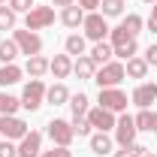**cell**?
Here are the masks:
<instances>
[{"mask_svg":"<svg viewBox=\"0 0 157 157\" xmlns=\"http://www.w3.org/2000/svg\"><path fill=\"white\" fill-rule=\"evenodd\" d=\"M142 151H145V148H142L139 142H130V145H121L115 151V157H142Z\"/></svg>","mask_w":157,"mask_h":157,"instance_id":"31","label":"cell"},{"mask_svg":"<svg viewBox=\"0 0 157 157\" xmlns=\"http://www.w3.org/2000/svg\"><path fill=\"white\" fill-rule=\"evenodd\" d=\"M73 73L78 78H85V82H94V73H97V63L91 60V55H78L73 60Z\"/></svg>","mask_w":157,"mask_h":157,"instance_id":"14","label":"cell"},{"mask_svg":"<svg viewBox=\"0 0 157 157\" xmlns=\"http://www.w3.org/2000/svg\"><path fill=\"white\" fill-rule=\"evenodd\" d=\"M142 3H151V6H154V3H157V0H142Z\"/></svg>","mask_w":157,"mask_h":157,"instance_id":"42","label":"cell"},{"mask_svg":"<svg viewBox=\"0 0 157 157\" xmlns=\"http://www.w3.org/2000/svg\"><path fill=\"white\" fill-rule=\"evenodd\" d=\"M142 24H145V21H142V15H136V12H130L127 18L121 21V27H124L130 36H139V33H142Z\"/></svg>","mask_w":157,"mask_h":157,"instance_id":"29","label":"cell"},{"mask_svg":"<svg viewBox=\"0 0 157 157\" xmlns=\"http://www.w3.org/2000/svg\"><path fill=\"white\" fill-rule=\"evenodd\" d=\"M0 142H3V136H0Z\"/></svg>","mask_w":157,"mask_h":157,"instance_id":"44","label":"cell"},{"mask_svg":"<svg viewBox=\"0 0 157 157\" xmlns=\"http://www.w3.org/2000/svg\"><path fill=\"white\" fill-rule=\"evenodd\" d=\"M12 39H15V45H18L21 55H27V58H33V55H42V36H39L36 30H12Z\"/></svg>","mask_w":157,"mask_h":157,"instance_id":"5","label":"cell"},{"mask_svg":"<svg viewBox=\"0 0 157 157\" xmlns=\"http://www.w3.org/2000/svg\"><path fill=\"white\" fill-rule=\"evenodd\" d=\"M145 63L148 67H157V45H148L145 48Z\"/></svg>","mask_w":157,"mask_h":157,"instance_id":"36","label":"cell"},{"mask_svg":"<svg viewBox=\"0 0 157 157\" xmlns=\"http://www.w3.org/2000/svg\"><path fill=\"white\" fill-rule=\"evenodd\" d=\"M124 73L130 78H145L148 76V63H145V58H130L127 63H124Z\"/></svg>","mask_w":157,"mask_h":157,"instance_id":"21","label":"cell"},{"mask_svg":"<svg viewBox=\"0 0 157 157\" xmlns=\"http://www.w3.org/2000/svg\"><path fill=\"white\" fill-rule=\"evenodd\" d=\"M100 9L106 18H118L124 15V0H100Z\"/></svg>","mask_w":157,"mask_h":157,"instance_id":"26","label":"cell"},{"mask_svg":"<svg viewBox=\"0 0 157 157\" xmlns=\"http://www.w3.org/2000/svg\"><path fill=\"white\" fill-rule=\"evenodd\" d=\"M39 157H73V151H70V148H63V145H55L52 151H42Z\"/></svg>","mask_w":157,"mask_h":157,"instance_id":"34","label":"cell"},{"mask_svg":"<svg viewBox=\"0 0 157 157\" xmlns=\"http://www.w3.org/2000/svg\"><path fill=\"white\" fill-rule=\"evenodd\" d=\"M18 45H15V39H3L0 42V63H12V60L18 58Z\"/></svg>","mask_w":157,"mask_h":157,"instance_id":"24","label":"cell"},{"mask_svg":"<svg viewBox=\"0 0 157 157\" xmlns=\"http://www.w3.org/2000/svg\"><path fill=\"white\" fill-rule=\"evenodd\" d=\"M103 109H109V112H127V94L121 91V88H100V100H97Z\"/></svg>","mask_w":157,"mask_h":157,"instance_id":"7","label":"cell"},{"mask_svg":"<svg viewBox=\"0 0 157 157\" xmlns=\"http://www.w3.org/2000/svg\"><path fill=\"white\" fill-rule=\"evenodd\" d=\"M154 133H157V112H154Z\"/></svg>","mask_w":157,"mask_h":157,"instance_id":"41","label":"cell"},{"mask_svg":"<svg viewBox=\"0 0 157 157\" xmlns=\"http://www.w3.org/2000/svg\"><path fill=\"white\" fill-rule=\"evenodd\" d=\"M55 24V9L52 6H33L27 15H24V27L27 30H45Z\"/></svg>","mask_w":157,"mask_h":157,"instance_id":"6","label":"cell"},{"mask_svg":"<svg viewBox=\"0 0 157 157\" xmlns=\"http://www.w3.org/2000/svg\"><path fill=\"white\" fill-rule=\"evenodd\" d=\"M130 100L136 103L139 109H151V103L157 100V85L154 82H139L133 88V94H130Z\"/></svg>","mask_w":157,"mask_h":157,"instance_id":"12","label":"cell"},{"mask_svg":"<svg viewBox=\"0 0 157 157\" xmlns=\"http://www.w3.org/2000/svg\"><path fill=\"white\" fill-rule=\"evenodd\" d=\"M15 82H21V67H15V63H3V67H0V88L15 85Z\"/></svg>","mask_w":157,"mask_h":157,"instance_id":"22","label":"cell"},{"mask_svg":"<svg viewBox=\"0 0 157 157\" xmlns=\"http://www.w3.org/2000/svg\"><path fill=\"white\" fill-rule=\"evenodd\" d=\"M48 63H52L48 58H42V55H33V58H27L24 70H27V76H30V78H42L45 73H48Z\"/></svg>","mask_w":157,"mask_h":157,"instance_id":"17","label":"cell"},{"mask_svg":"<svg viewBox=\"0 0 157 157\" xmlns=\"http://www.w3.org/2000/svg\"><path fill=\"white\" fill-rule=\"evenodd\" d=\"M52 3H55V6H60V9H67V6H73L76 0H52Z\"/></svg>","mask_w":157,"mask_h":157,"instance_id":"39","label":"cell"},{"mask_svg":"<svg viewBox=\"0 0 157 157\" xmlns=\"http://www.w3.org/2000/svg\"><path fill=\"white\" fill-rule=\"evenodd\" d=\"M109 39H112V52H115L121 60H130V58H136V48H139V42L136 36H130L121 24L118 27H112L109 30Z\"/></svg>","mask_w":157,"mask_h":157,"instance_id":"1","label":"cell"},{"mask_svg":"<svg viewBox=\"0 0 157 157\" xmlns=\"http://www.w3.org/2000/svg\"><path fill=\"white\" fill-rule=\"evenodd\" d=\"M88 121H91V127H97L100 133H109V130H115V112H109V109H103V106H97V109H91L88 112Z\"/></svg>","mask_w":157,"mask_h":157,"instance_id":"11","label":"cell"},{"mask_svg":"<svg viewBox=\"0 0 157 157\" xmlns=\"http://www.w3.org/2000/svg\"><path fill=\"white\" fill-rule=\"evenodd\" d=\"M30 133L27 130V121H21V118H15V115H0V136L3 139H24Z\"/></svg>","mask_w":157,"mask_h":157,"instance_id":"9","label":"cell"},{"mask_svg":"<svg viewBox=\"0 0 157 157\" xmlns=\"http://www.w3.org/2000/svg\"><path fill=\"white\" fill-rule=\"evenodd\" d=\"M45 85H42V78H30L27 85H24V91H21V109H27V112H36L39 106L45 103Z\"/></svg>","mask_w":157,"mask_h":157,"instance_id":"3","label":"cell"},{"mask_svg":"<svg viewBox=\"0 0 157 157\" xmlns=\"http://www.w3.org/2000/svg\"><path fill=\"white\" fill-rule=\"evenodd\" d=\"M91 151H94V154H109V151H112V136L97 130V133L91 136Z\"/></svg>","mask_w":157,"mask_h":157,"instance_id":"23","label":"cell"},{"mask_svg":"<svg viewBox=\"0 0 157 157\" xmlns=\"http://www.w3.org/2000/svg\"><path fill=\"white\" fill-rule=\"evenodd\" d=\"M70 124H73L76 136H91V121H88V118H73Z\"/></svg>","mask_w":157,"mask_h":157,"instance_id":"32","label":"cell"},{"mask_svg":"<svg viewBox=\"0 0 157 157\" xmlns=\"http://www.w3.org/2000/svg\"><path fill=\"white\" fill-rule=\"evenodd\" d=\"M70 97H73V94L67 91V85H63V82H55V85L45 91V103H52V106H67Z\"/></svg>","mask_w":157,"mask_h":157,"instance_id":"15","label":"cell"},{"mask_svg":"<svg viewBox=\"0 0 157 157\" xmlns=\"http://www.w3.org/2000/svg\"><path fill=\"white\" fill-rule=\"evenodd\" d=\"M60 21L67 24V27H78L82 21H85V9L73 3V6H67V9H60Z\"/></svg>","mask_w":157,"mask_h":157,"instance_id":"19","label":"cell"},{"mask_svg":"<svg viewBox=\"0 0 157 157\" xmlns=\"http://www.w3.org/2000/svg\"><path fill=\"white\" fill-rule=\"evenodd\" d=\"M148 30H151V33H157V3L151 6V18H148Z\"/></svg>","mask_w":157,"mask_h":157,"instance_id":"38","label":"cell"},{"mask_svg":"<svg viewBox=\"0 0 157 157\" xmlns=\"http://www.w3.org/2000/svg\"><path fill=\"white\" fill-rule=\"evenodd\" d=\"M136 121H133V115H127V112H121L115 121V142L118 145H130V142H136Z\"/></svg>","mask_w":157,"mask_h":157,"instance_id":"10","label":"cell"},{"mask_svg":"<svg viewBox=\"0 0 157 157\" xmlns=\"http://www.w3.org/2000/svg\"><path fill=\"white\" fill-rule=\"evenodd\" d=\"M115 58V52H112V42H94V48H91V60L103 67V63H109V60Z\"/></svg>","mask_w":157,"mask_h":157,"instance_id":"18","label":"cell"},{"mask_svg":"<svg viewBox=\"0 0 157 157\" xmlns=\"http://www.w3.org/2000/svg\"><path fill=\"white\" fill-rule=\"evenodd\" d=\"M39 154H42V133L30 130L18 145V157H39Z\"/></svg>","mask_w":157,"mask_h":157,"instance_id":"13","label":"cell"},{"mask_svg":"<svg viewBox=\"0 0 157 157\" xmlns=\"http://www.w3.org/2000/svg\"><path fill=\"white\" fill-rule=\"evenodd\" d=\"M133 121H136V130H145V133L154 130V112H151V109H139V115L133 118Z\"/></svg>","mask_w":157,"mask_h":157,"instance_id":"28","label":"cell"},{"mask_svg":"<svg viewBox=\"0 0 157 157\" xmlns=\"http://www.w3.org/2000/svg\"><path fill=\"white\" fill-rule=\"evenodd\" d=\"M9 9H12L15 15H18V12H24V15H27V12L33 9V0H9Z\"/></svg>","mask_w":157,"mask_h":157,"instance_id":"33","label":"cell"},{"mask_svg":"<svg viewBox=\"0 0 157 157\" xmlns=\"http://www.w3.org/2000/svg\"><path fill=\"white\" fill-rule=\"evenodd\" d=\"M142 157H157L154 151H148V148H145V151H142Z\"/></svg>","mask_w":157,"mask_h":157,"instance_id":"40","label":"cell"},{"mask_svg":"<svg viewBox=\"0 0 157 157\" xmlns=\"http://www.w3.org/2000/svg\"><path fill=\"white\" fill-rule=\"evenodd\" d=\"M0 157H18V148H15L9 139H3V142H0Z\"/></svg>","mask_w":157,"mask_h":157,"instance_id":"35","label":"cell"},{"mask_svg":"<svg viewBox=\"0 0 157 157\" xmlns=\"http://www.w3.org/2000/svg\"><path fill=\"white\" fill-rule=\"evenodd\" d=\"M0 6H6V0H0Z\"/></svg>","mask_w":157,"mask_h":157,"instance_id":"43","label":"cell"},{"mask_svg":"<svg viewBox=\"0 0 157 157\" xmlns=\"http://www.w3.org/2000/svg\"><path fill=\"white\" fill-rule=\"evenodd\" d=\"M48 139H52L55 145H63V148H70V142L76 139V130H73V124H70V121H63V118H55V121H48Z\"/></svg>","mask_w":157,"mask_h":157,"instance_id":"8","label":"cell"},{"mask_svg":"<svg viewBox=\"0 0 157 157\" xmlns=\"http://www.w3.org/2000/svg\"><path fill=\"white\" fill-rule=\"evenodd\" d=\"M21 106V100H15L12 94H6V91H0V115H15Z\"/></svg>","mask_w":157,"mask_h":157,"instance_id":"27","label":"cell"},{"mask_svg":"<svg viewBox=\"0 0 157 157\" xmlns=\"http://www.w3.org/2000/svg\"><path fill=\"white\" fill-rule=\"evenodd\" d=\"M124 78H127V73H124V63L121 60H109V63L97 67V73H94V82L100 88H118Z\"/></svg>","mask_w":157,"mask_h":157,"instance_id":"2","label":"cell"},{"mask_svg":"<svg viewBox=\"0 0 157 157\" xmlns=\"http://www.w3.org/2000/svg\"><path fill=\"white\" fill-rule=\"evenodd\" d=\"M67 106L73 109V118H85L88 112H91V100H88V94H82V91H78V94H73Z\"/></svg>","mask_w":157,"mask_h":157,"instance_id":"20","label":"cell"},{"mask_svg":"<svg viewBox=\"0 0 157 157\" xmlns=\"http://www.w3.org/2000/svg\"><path fill=\"white\" fill-rule=\"evenodd\" d=\"M63 48H67V55L73 58V55H85V36H78V33H70L67 36V42H63Z\"/></svg>","mask_w":157,"mask_h":157,"instance_id":"25","label":"cell"},{"mask_svg":"<svg viewBox=\"0 0 157 157\" xmlns=\"http://www.w3.org/2000/svg\"><path fill=\"white\" fill-rule=\"evenodd\" d=\"M48 73L55 78H67L73 73V58H70V55H55V60L48 63Z\"/></svg>","mask_w":157,"mask_h":157,"instance_id":"16","label":"cell"},{"mask_svg":"<svg viewBox=\"0 0 157 157\" xmlns=\"http://www.w3.org/2000/svg\"><path fill=\"white\" fill-rule=\"evenodd\" d=\"M0 30H15V12L9 6H0Z\"/></svg>","mask_w":157,"mask_h":157,"instance_id":"30","label":"cell"},{"mask_svg":"<svg viewBox=\"0 0 157 157\" xmlns=\"http://www.w3.org/2000/svg\"><path fill=\"white\" fill-rule=\"evenodd\" d=\"M78 6H82L85 12H97V9H100V0H78Z\"/></svg>","mask_w":157,"mask_h":157,"instance_id":"37","label":"cell"},{"mask_svg":"<svg viewBox=\"0 0 157 157\" xmlns=\"http://www.w3.org/2000/svg\"><path fill=\"white\" fill-rule=\"evenodd\" d=\"M82 27H85V36L94 39V42H106L109 30H112V27L106 24V15H103V12H85Z\"/></svg>","mask_w":157,"mask_h":157,"instance_id":"4","label":"cell"}]
</instances>
